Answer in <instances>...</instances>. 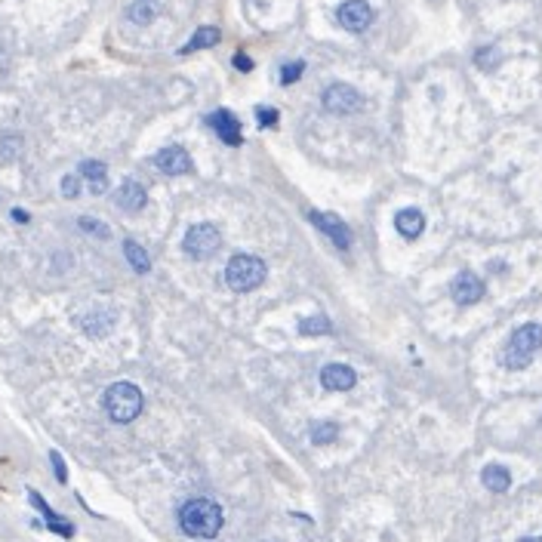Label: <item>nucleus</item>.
<instances>
[{"mask_svg": "<svg viewBox=\"0 0 542 542\" xmlns=\"http://www.w3.org/2000/svg\"><path fill=\"white\" fill-rule=\"evenodd\" d=\"M358 382V373L345 363H326L321 370V385L326 391H352Z\"/></svg>", "mask_w": 542, "mask_h": 542, "instance_id": "nucleus-12", "label": "nucleus"}, {"mask_svg": "<svg viewBox=\"0 0 542 542\" xmlns=\"http://www.w3.org/2000/svg\"><path fill=\"white\" fill-rule=\"evenodd\" d=\"M336 19H339V25H342L345 31L361 34V31H367L370 22H373V10H370L367 0H345V3L336 10Z\"/></svg>", "mask_w": 542, "mask_h": 542, "instance_id": "nucleus-7", "label": "nucleus"}, {"mask_svg": "<svg viewBox=\"0 0 542 542\" xmlns=\"http://www.w3.org/2000/svg\"><path fill=\"white\" fill-rule=\"evenodd\" d=\"M321 102H324V108L330 111V114H352V111L361 108L363 99H361V93L354 90V86L333 84V86H326V90H324Z\"/></svg>", "mask_w": 542, "mask_h": 542, "instance_id": "nucleus-6", "label": "nucleus"}, {"mask_svg": "<svg viewBox=\"0 0 542 542\" xmlns=\"http://www.w3.org/2000/svg\"><path fill=\"white\" fill-rule=\"evenodd\" d=\"M234 65H237V71H253V59H247L243 53L234 56Z\"/></svg>", "mask_w": 542, "mask_h": 542, "instance_id": "nucleus-31", "label": "nucleus"}, {"mask_svg": "<svg viewBox=\"0 0 542 542\" xmlns=\"http://www.w3.org/2000/svg\"><path fill=\"white\" fill-rule=\"evenodd\" d=\"M154 167H158L163 176H185L195 170V160H191V154L185 151V148L170 145V148H160V151L154 154Z\"/></svg>", "mask_w": 542, "mask_h": 542, "instance_id": "nucleus-8", "label": "nucleus"}, {"mask_svg": "<svg viewBox=\"0 0 542 542\" xmlns=\"http://www.w3.org/2000/svg\"><path fill=\"white\" fill-rule=\"evenodd\" d=\"M102 407H105L111 422L127 426V422L139 419V413H142V407H145V398H142V391H139V385L114 382V385H108L105 395H102Z\"/></svg>", "mask_w": 542, "mask_h": 542, "instance_id": "nucleus-2", "label": "nucleus"}, {"mask_svg": "<svg viewBox=\"0 0 542 542\" xmlns=\"http://www.w3.org/2000/svg\"><path fill=\"white\" fill-rule=\"evenodd\" d=\"M256 121H259V127H265V130H269V127H278V121H280V117H278V111H274V108H269V105H259V108H256Z\"/></svg>", "mask_w": 542, "mask_h": 542, "instance_id": "nucleus-28", "label": "nucleus"}, {"mask_svg": "<svg viewBox=\"0 0 542 542\" xmlns=\"http://www.w3.org/2000/svg\"><path fill=\"white\" fill-rule=\"evenodd\" d=\"M339 435V426L336 422H315L311 426V444H317V447H324V444H333Z\"/></svg>", "mask_w": 542, "mask_h": 542, "instance_id": "nucleus-22", "label": "nucleus"}, {"mask_svg": "<svg viewBox=\"0 0 542 542\" xmlns=\"http://www.w3.org/2000/svg\"><path fill=\"white\" fill-rule=\"evenodd\" d=\"M481 484H484L490 493H506L511 487V474L506 465H484V472H481Z\"/></svg>", "mask_w": 542, "mask_h": 542, "instance_id": "nucleus-16", "label": "nucleus"}, {"mask_svg": "<svg viewBox=\"0 0 542 542\" xmlns=\"http://www.w3.org/2000/svg\"><path fill=\"white\" fill-rule=\"evenodd\" d=\"M521 542H542V536H524Z\"/></svg>", "mask_w": 542, "mask_h": 542, "instance_id": "nucleus-33", "label": "nucleus"}, {"mask_svg": "<svg viewBox=\"0 0 542 542\" xmlns=\"http://www.w3.org/2000/svg\"><path fill=\"white\" fill-rule=\"evenodd\" d=\"M222 524H225V515H222V506L213 499H188L185 506L179 509V527L185 536L191 539H213L219 536Z\"/></svg>", "mask_w": 542, "mask_h": 542, "instance_id": "nucleus-1", "label": "nucleus"}, {"mask_svg": "<svg viewBox=\"0 0 542 542\" xmlns=\"http://www.w3.org/2000/svg\"><path fill=\"white\" fill-rule=\"evenodd\" d=\"M222 40V34H219V28H213V25H206V28H197L195 37H191L188 43L182 47V56H188V53H195V50H206V47H216V43Z\"/></svg>", "mask_w": 542, "mask_h": 542, "instance_id": "nucleus-17", "label": "nucleus"}, {"mask_svg": "<svg viewBox=\"0 0 542 542\" xmlns=\"http://www.w3.org/2000/svg\"><path fill=\"white\" fill-rule=\"evenodd\" d=\"M265 278H269V269L259 256H250V253H237L228 259L225 265V284L234 289V293H250V289L262 287Z\"/></svg>", "mask_w": 542, "mask_h": 542, "instance_id": "nucleus-3", "label": "nucleus"}, {"mask_svg": "<svg viewBox=\"0 0 542 542\" xmlns=\"http://www.w3.org/2000/svg\"><path fill=\"white\" fill-rule=\"evenodd\" d=\"M330 330H333V324H330V317L326 315H311V317H306V321H299L302 336H326Z\"/></svg>", "mask_w": 542, "mask_h": 542, "instance_id": "nucleus-20", "label": "nucleus"}, {"mask_svg": "<svg viewBox=\"0 0 542 542\" xmlns=\"http://www.w3.org/2000/svg\"><path fill=\"white\" fill-rule=\"evenodd\" d=\"M19 151H22V142H19V136H3L0 139V158H3L6 163H13L19 158Z\"/></svg>", "mask_w": 542, "mask_h": 542, "instance_id": "nucleus-25", "label": "nucleus"}, {"mask_svg": "<svg viewBox=\"0 0 542 542\" xmlns=\"http://www.w3.org/2000/svg\"><path fill=\"white\" fill-rule=\"evenodd\" d=\"M493 62H496V50H481V53H478V65H481V68H493Z\"/></svg>", "mask_w": 542, "mask_h": 542, "instance_id": "nucleus-30", "label": "nucleus"}, {"mask_svg": "<svg viewBox=\"0 0 542 542\" xmlns=\"http://www.w3.org/2000/svg\"><path fill=\"white\" fill-rule=\"evenodd\" d=\"M50 465H53V474H56L59 484H68V465H65V459H62V453L59 450H50Z\"/></svg>", "mask_w": 542, "mask_h": 542, "instance_id": "nucleus-27", "label": "nucleus"}, {"mask_svg": "<svg viewBox=\"0 0 542 542\" xmlns=\"http://www.w3.org/2000/svg\"><path fill=\"white\" fill-rule=\"evenodd\" d=\"M311 222H315V225L321 228V232L330 237V241L336 243L339 250H348V247H352V228H348L345 222L336 216V213H321V210H315V213H311Z\"/></svg>", "mask_w": 542, "mask_h": 542, "instance_id": "nucleus-10", "label": "nucleus"}, {"mask_svg": "<svg viewBox=\"0 0 542 542\" xmlns=\"http://www.w3.org/2000/svg\"><path fill=\"white\" fill-rule=\"evenodd\" d=\"M158 10H160L158 0H136L127 10V16H130V22H136V25H148V22H154Z\"/></svg>", "mask_w": 542, "mask_h": 542, "instance_id": "nucleus-19", "label": "nucleus"}, {"mask_svg": "<svg viewBox=\"0 0 542 542\" xmlns=\"http://www.w3.org/2000/svg\"><path fill=\"white\" fill-rule=\"evenodd\" d=\"M114 204L121 206V210H127V213H139V210H145V204H148V195H145V188L139 182H133L127 179L117 188V195H114Z\"/></svg>", "mask_w": 542, "mask_h": 542, "instance_id": "nucleus-13", "label": "nucleus"}, {"mask_svg": "<svg viewBox=\"0 0 542 542\" xmlns=\"http://www.w3.org/2000/svg\"><path fill=\"white\" fill-rule=\"evenodd\" d=\"M539 348H542V326L539 324H524V326H518V330L511 333L506 352H502V363H506L509 370H524Z\"/></svg>", "mask_w": 542, "mask_h": 542, "instance_id": "nucleus-4", "label": "nucleus"}, {"mask_svg": "<svg viewBox=\"0 0 542 542\" xmlns=\"http://www.w3.org/2000/svg\"><path fill=\"white\" fill-rule=\"evenodd\" d=\"M13 222L25 225V222H31V216H28V210H22V206H16V210H13Z\"/></svg>", "mask_w": 542, "mask_h": 542, "instance_id": "nucleus-32", "label": "nucleus"}, {"mask_svg": "<svg viewBox=\"0 0 542 542\" xmlns=\"http://www.w3.org/2000/svg\"><path fill=\"white\" fill-rule=\"evenodd\" d=\"M77 228H80V232H86V234H93V237H99V241H108V237H111V228L105 225V222L93 219V216H80Z\"/></svg>", "mask_w": 542, "mask_h": 542, "instance_id": "nucleus-23", "label": "nucleus"}, {"mask_svg": "<svg viewBox=\"0 0 542 542\" xmlns=\"http://www.w3.org/2000/svg\"><path fill=\"white\" fill-rule=\"evenodd\" d=\"M80 326H84L86 333H90V336H105V333L111 330V324H114V315H108V317H102V315H86V317H80L77 321Z\"/></svg>", "mask_w": 542, "mask_h": 542, "instance_id": "nucleus-21", "label": "nucleus"}, {"mask_svg": "<svg viewBox=\"0 0 542 542\" xmlns=\"http://www.w3.org/2000/svg\"><path fill=\"white\" fill-rule=\"evenodd\" d=\"M77 173H80V179H86L93 195H105V188H108V167L102 160H80Z\"/></svg>", "mask_w": 542, "mask_h": 542, "instance_id": "nucleus-15", "label": "nucleus"}, {"mask_svg": "<svg viewBox=\"0 0 542 542\" xmlns=\"http://www.w3.org/2000/svg\"><path fill=\"white\" fill-rule=\"evenodd\" d=\"M80 195V173H68L62 176V197H77Z\"/></svg>", "mask_w": 542, "mask_h": 542, "instance_id": "nucleus-29", "label": "nucleus"}, {"mask_svg": "<svg viewBox=\"0 0 542 542\" xmlns=\"http://www.w3.org/2000/svg\"><path fill=\"white\" fill-rule=\"evenodd\" d=\"M123 256H127V262H130V269L136 271V274H148V269H151V259H148V250L145 247H139L136 241H123Z\"/></svg>", "mask_w": 542, "mask_h": 542, "instance_id": "nucleus-18", "label": "nucleus"}, {"mask_svg": "<svg viewBox=\"0 0 542 542\" xmlns=\"http://www.w3.org/2000/svg\"><path fill=\"white\" fill-rule=\"evenodd\" d=\"M395 228L400 237L416 241V237L426 232V216H422V210H416V206H407V210H400L395 216Z\"/></svg>", "mask_w": 542, "mask_h": 542, "instance_id": "nucleus-14", "label": "nucleus"}, {"mask_svg": "<svg viewBox=\"0 0 542 542\" xmlns=\"http://www.w3.org/2000/svg\"><path fill=\"white\" fill-rule=\"evenodd\" d=\"M28 502H31V506L37 509V511H40V515H43V521H56V518H62V515H56V511L53 509H50V502L47 499H43V496L40 493H37V490H28Z\"/></svg>", "mask_w": 542, "mask_h": 542, "instance_id": "nucleus-24", "label": "nucleus"}, {"mask_svg": "<svg viewBox=\"0 0 542 542\" xmlns=\"http://www.w3.org/2000/svg\"><path fill=\"white\" fill-rule=\"evenodd\" d=\"M450 293H453V302H456V306H474V302L484 299V280L474 271H462V274H456Z\"/></svg>", "mask_w": 542, "mask_h": 542, "instance_id": "nucleus-9", "label": "nucleus"}, {"mask_svg": "<svg viewBox=\"0 0 542 542\" xmlns=\"http://www.w3.org/2000/svg\"><path fill=\"white\" fill-rule=\"evenodd\" d=\"M206 123H210V127L216 130V136H219L225 145H241V142H243V136H241V121H237L232 111H225V108L213 111V114L206 117Z\"/></svg>", "mask_w": 542, "mask_h": 542, "instance_id": "nucleus-11", "label": "nucleus"}, {"mask_svg": "<svg viewBox=\"0 0 542 542\" xmlns=\"http://www.w3.org/2000/svg\"><path fill=\"white\" fill-rule=\"evenodd\" d=\"M219 247H222V234L210 222H197L182 237V250L191 259H210L213 253H219Z\"/></svg>", "mask_w": 542, "mask_h": 542, "instance_id": "nucleus-5", "label": "nucleus"}, {"mask_svg": "<svg viewBox=\"0 0 542 542\" xmlns=\"http://www.w3.org/2000/svg\"><path fill=\"white\" fill-rule=\"evenodd\" d=\"M302 74H306V62H287L284 68H280V84H284V86L296 84Z\"/></svg>", "mask_w": 542, "mask_h": 542, "instance_id": "nucleus-26", "label": "nucleus"}]
</instances>
